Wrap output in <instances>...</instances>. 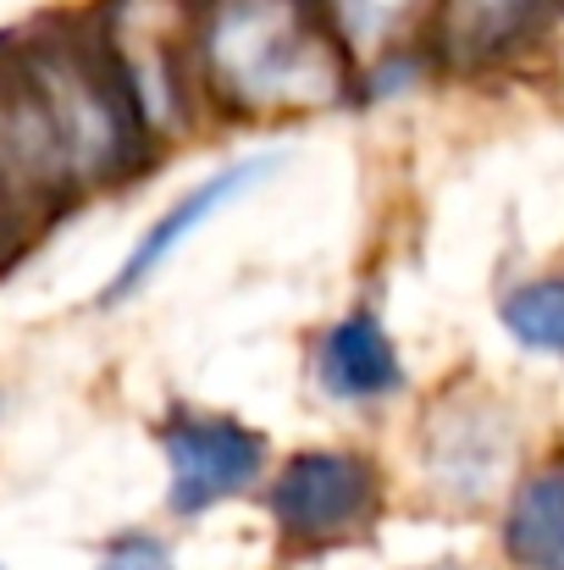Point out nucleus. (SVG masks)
<instances>
[{"label":"nucleus","instance_id":"obj_1","mask_svg":"<svg viewBox=\"0 0 564 570\" xmlns=\"http://www.w3.org/2000/svg\"><path fill=\"white\" fill-rule=\"evenodd\" d=\"M194 56L199 89L232 117L321 111L355 89V56L321 0H205Z\"/></svg>","mask_w":564,"mask_h":570},{"label":"nucleus","instance_id":"obj_10","mask_svg":"<svg viewBox=\"0 0 564 570\" xmlns=\"http://www.w3.org/2000/svg\"><path fill=\"white\" fill-rule=\"evenodd\" d=\"M504 554L515 570H564V454L515 482L504 510Z\"/></svg>","mask_w":564,"mask_h":570},{"label":"nucleus","instance_id":"obj_6","mask_svg":"<svg viewBox=\"0 0 564 570\" xmlns=\"http://www.w3.org/2000/svg\"><path fill=\"white\" fill-rule=\"evenodd\" d=\"M564 0H437L432 61L448 72H493L548 39Z\"/></svg>","mask_w":564,"mask_h":570},{"label":"nucleus","instance_id":"obj_14","mask_svg":"<svg viewBox=\"0 0 564 570\" xmlns=\"http://www.w3.org/2000/svg\"><path fill=\"white\" fill-rule=\"evenodd\" d=\"M426 570H465V566H426Z\"/></svg>","mask_w":564,"mask_h":570},{"label":"nucleus","instance_id":"obj_9","mask_svg":"<svg viewBox=\"0 0 564 570\" xmlns=\"http://www.w3.org/2000/svg\"><path fill=\"white\" fill-rule=\"evenodd\" d=\"M316 387L338 404H382L404 387V366H398V350L387 338V327L376 322L372 311H355L344 322H333L321 338H316Z\"/></svg>","mask_w":564,"mask_h":570},{"label":"nucleus","instance_id":"obj_3","mask_svg":"<svg viewBox=\"0 0 564 570\" xmlns=\"http://www.w3.org/2000/svg\"><path fill=\"white\" fill-rule=\"evenodd\" d=\"M194 33L199 11L188 0H111L106 11L100 39L150 134H167L188 117V72H199Z\"/></svg>","mask_w":564,"mask_h":570},{"label":"nucleus","instance_id":"obj_12","mask_svg":"<svg viewBox=\"0 0 564 570\" xmlns=\"http://www.w3.org/2000/svg\"><path fill=\"white\" fill-rule=\"evenodd\" d=\"M498 322L504 333L532 350V355H554L564 361V277H532V283H515L498 305Z\"/></svg>","mask_w":564,"mask_h":570},{"label":"nucleus","instance_id":"obj_5","mask_svg":"<svg viewBox=\"0 0 564 570\" xmlns=\"http://www.w3.org/2000/svg\"><path fill=\"white\" fill-rule=\"evenodd\" d=\"M161 454L172 471V515H205L210 504H227L260 482L266 438L232 415L210 410H178L161 426Z\"/></svg>","mask_w":564,"mask_h":570},{"label":"nucleus","instance_id":"obj_7","mask_svg":"<svg viewBox=\"0 0 564 570\" xmlns=\"http://www.w3.org/2000/svg\"><path fill=\"white\" fill-rule=\"evenodd\" d=\"M277 167H283V156H244V161H232V167H221V173L199 178V184H194L172 210H161V216L145 227V238L128 249L122 272H117V277H111V288H106V305H122L128 294H139V288H145V283H150V277H156L178 249H184L210 216H221L232 199H244L249 189H260Z\"/></svg>","mask_w":564,"mask_h":570},{"label":"nucleus","instance_id":"obj_4","mask_svg":"<svg viewBox=\"0 0 564 570\" xmlns=\"http://www.w3.org/2000/svg\"><path fill=\"white\" fill-rule=\"evenodd\" d=\"M266 510L288 543L327 549V543H349L372 527L382 510V482L366 454L305 449L271 476Z\"/></svg>","mask_w":564,"mask_h":570},{"label":"nucleus","instance_id":"obj_8","mask_svg":"<svg viewBox=\"0 0 564 570\" xmlns=\"http://www.w3.org/2000/svg\"><path fill=\"white\" fill-rule=\"evenodd\" d=\"M515 449V426L493 399L443 404L426 421V471L448 499H487Z\"/></svg>","mask_w":564,"mask_h":570},{"label":"nucleus","instance_id":"obj_13","mask_svg":"<svg viewBox=\"0 0 564 570\" xmlns=\"http://www.w3.org/2000/svg\"><path fill=\"white\" fill-rule=\"evenodd\" d=\"M100 570H178L172 566V549L150 532H128L117 538L106 554H100Z\"/></svg>","mask_w":564,"mask_h":570},{"label":"nucleus","instance_id":"obj_2","mask_svg":"<svg viewBox=\"0 0 564 570\" xmlns=\"http://www.w3.org/2000/svg\"><path fill=\"white\" fill-rule=\"evenodd\" d=\"M44 111L56 122V139L67 150L72 184H111L128 178L145 161L150 145V122L139 117L106 39L83 45V39H56V45H33L22 50Z\"/></svg>","mask_w":564,"mask_h":570},{"label":"nucleus","instance_id":"obj_11","mask_svg":"<svg viewBox=\"0 0 564 570\" xmlns=\"http://www.w3.org/2000/svg\"><path fill=\"white\" fill-rule=\"evenodd\" d=\"M437 0H321L333 33L344 39V50L355 61H382V56H398L404 33L432 11Z\"/></svg>","mask_w":564,"mask_h":570}]
</instances>
